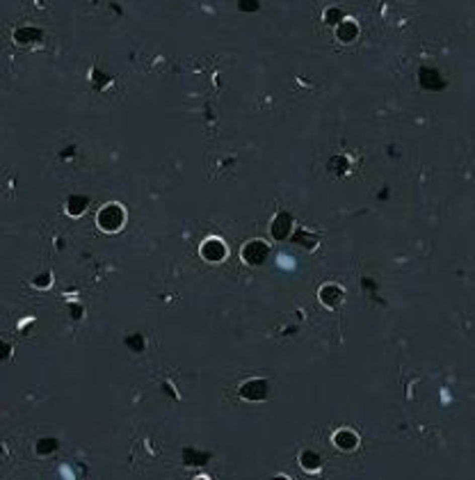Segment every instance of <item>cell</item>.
<instances>
[{"label":"cell","mask_w":475,"mask_h":480,"mask_svg":"<svg viewBox=\"0 0 475 480\" xmlns=\"http://www.w3.org/2000/svg\"><path fill=\"white\" fill-rule=\"evenodd\" d=\"M124 220H126L124 208L119 206V203H110V206H105L99 213V227L103 229V231H119L121 224H124Z\"/></svg>","instance_id":"cell-1"},{"label":"cell","mask_w":475,"mask_h":480,"mask_svg":"<svg viewBox=\"0 0 475 480\" xmlns=\"http://www.w3.org/2000/svg\"><path fill=\"white\" fill-rule=\"evenodd\" d=\"M201 256L206 258V261H210V263H217V261H222L224 256H226V247L222 245V240H206L203 243V247H201Z\"/></svg>","instance_id":"cell-3"},{"label":"cell","mask_w":475,"mask_h":480,"mask_svg":"<svg viewBox=\"0 0 475 480\" xmlns=\"http://www.w3.org/2000/svg\"><path fill=\"white\" fill-rule=\"evenodd\" d=\"M292 220L288 218L286 213H281L277 220H274V224H272V233H274V238H286L288 233H290V229H292Z\"/></svg>","instance_id":"cell-4"},{"label":"cell","mask_w":475,"mask_h":480,"mask_svg":"<svg viewBox=\"0 0 475 480\" xmlns=\"http://www.w3.org/2000/svg\"><path fill=\"white\" fill-rule=\"evenodd\" d=\"M270 254V249H267L265 243H261V240H254V243H249L247 247L243 249V258L247 263H263L265 261V256Z\"/></svg>","instance_id":"cell-2"},{"label":"cell","mask_w":475,"mask_h":480,"mask_svg":"<svg viewBox=\"0 0 475 480\" xmlns=\"http://www.w3.org/2000/svg\"><path fill=\"white\" fill-rule=\"evenodd\" d=\"M277 480H286V478H277Z\"/></svg>","instance_id":"cell-10"},{"label":"cell","mask_w":475,"mask_h":480,"mask_svg":"<svg viewBox=\"0 0 475 480\" xmlns=\"http://www.w3.org/2000/svg\"><path fill=\"white\" fill-rule=\"evenodd\" d=\"M302 464H304V469H318L320 466V457L315 455V453H304V457H302Z\"/></svg>","instance_id":"cell-8"},{"label":"cell","mask_w":475,"mask_h":480,"mask_svg":"<svg viewBox=\"0 0 475 480\" xmlns=\"http://www.w3.org/2000/svg\"><path fill=\"white\" fill-rule=\"evenodd\" d=\"M356 32H359V30H356V25L352 23V21H345V23L338 28V39H341V41H352L356 37Z\"/></svg>","instance_id":"cell-6"},{"label":"cell","mask_w":475,"mask_h":480,"mask_svg":"<svg viewBox=\"0 0 475 480\" xmlns=\"http://www.w3.org/2000/svg\"><path fill=\"white\" fill-rule=\"evenodd\" d=\"M334 441H336V444L341 446V448H354V446H356V435H354V432L341 430V432L336 435V439H334Z\"/></svg>","instance_id":"cell-7"},{"label":"cell","mask_w":475,"mask_h":480,"mask_svg":"<svg viewBox=\"0 0 475 480\" xmlns=\"http://www.w3.org/2000/svg\"><path fill=\"white\" fill-rule=\"evenodd\" d=\"M295 240H299V245H304V247H315V240H308L306 238V231H299L295 236Z\"/></svg>","instance_id":"cell-9"},{"label":"cell","mask_w":475,"mask_h":480,"mask_svg":"<svg viewBox=\"0 0 475 480\" xmlns=\"http://www.w3.org/2000/svg\"><path fill=\"white\" fill-rule=\"evenodd\" d=\"M320 297H322V302L325 304H329V307H334V304H338L341 302V297H343V291L338 286H325L320 291Z\"/></svg>","instance_id":"cell-5"}]
</instances>
